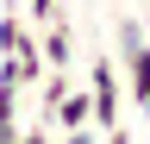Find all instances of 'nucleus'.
I'll use <instances>...</instances> for the list:
<instances>
[{
    "mask_svg": "<svg viewBox=\"0 0 150 144\" xmlns=\"http://www.w3.org/2000/svg\"><path fill=\"white\" fill-rule=\"evenodd\" d=\"M112 44H119V82H125V100L150 119V31H144V19H131V13H125V19L112 25Z\"/></svg>",
    "mask_w": 150,
    "mask_h": 144,
    "instance_id": "f257e3e1",
    "label": "nucleus"
},
{
    "mask_svg": "<svg viewBox=\"0 0 150 144\" xmlns=\"http://www.w3.org/2000/svg\"><path fill=\"white\" fill-rule=\"evenodd\" d=\"M88 106H94V132H112L125 119V82H119V63L112 57L88 63Z\"/></svg>",
    "mask_w": 150,
    "mask_h": 144,
    "instance_id": "f03ea898",
    "label": "nucleus"
},
{
    "mask_svg": "<svg viewBox=\"0 0 150 144\" xmlns=\"http://www.w3.org/2000/svg\"><path fill=\"white\" fill-rule=\"evenodd\" d=\"M38 57H44V69H69L75 63V31H69V13L56 25H44L38 31Z\"/></svg>",
    "mask_w": 150,
    "mask_h": 144,
    "instance_id": "7ed1b4c3",
    "label": "nucleus"
},
{
    "mask_svg": "<svg viewBox=\"0 0 150 144\" xmlns=\"http://www.w3.org/2000/svg\"><path fill=\"white\" fill-rule=\"evenodd\" d=\"M94 125V106H88V88H69L50 113V132H88Z\"/></svg>",
    "mask_w": 150,
    "mask_h": 144,
    "instance_id": "20e7f679",
    "label": "nucleus"
},
{
    "mask_svg": "<svg viewBox=\"0 0 150 144\" xmlns=\"http://www.w3.org/2000/svg\"><path fill=\"white\" fill-rule=\"evenodd\" d=\"M19 13H25V25H31V31H44V25L63 19V0H25Z\"/></svg>",
    "mask_w": 150,
    "mask_h": 144,
    "instance_id": "39448f33",
    "label": "nucleus"
},
{
    "mask_svg": "<svg viewBox=\"0 0 150 144\" xmlns=\"http://www.w3.org/2000/svg\"><path fill=\"white\" fill-rule=\"evenodd\" d=\"M13 144H56V132L38 119V125H19V138H13Z\"/></svg>",
    "mask_w": 150,
    "mask_h": 144,
    "instance_id": "423d86ee",
    "label": "nucleus"
},
{
    "mask_svg": "<svg viewBox=\"0 0 150 144\" xmlns=\"http://www.w3.org/2000/svg\"><path fill=\"white\" fill-rule=\"evenodd\" d=\"M56 144H100V132H94V125H88V132H63Z\"/></svg>",
    "mask_w": 150,
    "mask_h": 144,
    "instance_id": "0eeeda50",
    "label": "nucleus"
},
{
    "mask_svg": "<svg viewBox=\"0 0 150 144\" xmlns=\"http://www.w3.org/2000/svg\"><path fill=\"white\" fill-rule=\"evenodd\" d=\"M100 144H131V132H125V119L112 125V132H100Z\"/></svg>",
    "mask_w": 150,
    "mask_h": 144,
    "instance_id": "6e6552de",
    "label": "nucleus"
},
{
    "mask_svg": "<svg viewBox=\"0 0 150 144\" xmlns=\"http://www.w3.org/2000/svg\"><path fill=\"white\" fill-rule=\"evenodd\" d=\"M0 144H13V138H0Z\"/></svg>",
    "mask_w": 150,
    "mask_h": 144,
    "instance_id": "1a4fd4ad",
    "label": "nucleus"
}]
</instances>
